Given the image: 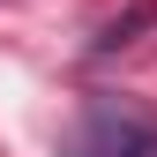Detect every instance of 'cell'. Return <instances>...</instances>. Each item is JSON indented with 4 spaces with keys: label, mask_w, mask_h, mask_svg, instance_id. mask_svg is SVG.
Masks as SVG:
<instances>
[{
    "label": "cell",
    "mask_w": 157,
    "mask_h": 157,
    "mask_svg": "<svg viewBox=\"0 0 157 157\" xmlns=\"http://www.w3.org/2000/svg\"><path fill=\"white\" fill-rule=\"evenodd\" d=\"M150 23H157V8H150V0H135L120 23H105V37H97V60H112L120 45H135V30H150Z\"/></svg>",
    "instance_id": "obj_2"
},
{
    "label": "cell",
    "mask_w": 157,
    "mask_h": 157,
    "mask_svg": "<svg viewBox=\"0 0 157 157\" xmlns=\"http://www.w3.org/2000/svg\"><path fill=\"white\" fill-rule=\"evenodd\" d=\"M60 157H157V112L135 97H90L60 127Z\"/></svg>",
    "instance_id": "obj_1"
}]
</instances>
